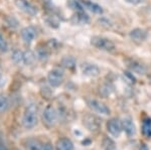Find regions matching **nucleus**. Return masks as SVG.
Returning <instances> with one entry per match:
<instances>
[{
    "label": "nucleus",
    "mask_w": 151,
    "mask_h": 150,
    "mask_svg": "<svg viewBox=\"0 0 151 150\" xmlns=\"http://www.w3.org/2000/svg\"><path fill=\"white\" fill-rule=\"evenodd\" d=\"M90 43L93 45L94 47L98 48L100 50H104L107 52H112L116 50V45L110 38L105 37L101 35H94L91 37Z\"/></svg>",
    "instance_id": "1"
},
{
    "label": "nucleus",
    "mask_w": 151,
    "mask_h": 150,
    "mask_svg": "<svg viewBox=\"0 0 151 150\" xmlns=\"http://www.w3.org/2000/svg\"><path fill=\"white\" fill-rule=\"evenodd\" d=\"M88 106L91 109L93 112L97 113V114L100 115H110L111 114V110L108 106L105 103L101 102L99 100H95V99H91V100H88Z\"/></svg>",
    "instance_id": "2"
},
{
    "label": "nucleus",
    "mask_w": 151,
    "mask_h": 150,
    "mask_svg": "<svg viewBox=\"0 0 151 150\" xmlns=\"http://www.w3.org/2000/svg\"><path fill=\"white\" fill-rule=\"evenodd\" d=\"M107 131L109 134L112 135L113 137L118 138L123 132V126H122V121L119 120L118 118H112L107 122L106 124Z\"/></svg>",
    "instance_id": "3"
},
{
    "label": "nucleus",
    "mask_w": 151,
    "mask_h": 150,
    "mask_svg": "<svg viewBox=\"0 0 151 150\" xmlns=\"http://www.w3.org/2000/svg\"><path fill=\"white\" fill-rule=\"evenodd\" d=\"M14 3H15L16 7L19 10L23 11L24 13L28 14L30 16H35L38 13L37 7L33 5L28 0H14Z\"/></svg>",
    "instance_id": "4"
},
{
    "label": "nucleus",
    "mask_w": 151,
    "mask_h": 150,
    "mask_svg": "<svg viewBox=\"0 0 151 150\" xmlns=\"http://www.w3.org/2000/svg\"><path fill=\"white\" fill-rule=\"evenodd\" d=\"M81 71L83 72V75L87 77H90V78H96L100 75L101 72V70L100 67L95 64H92V62H83L81 65Z\"/></svg>",
    "instance_id": "5"
},
{
    "label": "nucleus",
    "mask_w": 151,
    "mask_h": 150,
    "mask_svg": "<svg viewBox=\"0 0 151 150\" xmlns=\"http://www.w3.org/2000/svg\"><path fill=\"white\" fill-rule=\"evenodd\" d=\"M126 66L129 69V71L131 72H134V74H137V75H144L147 69L142 62H138L136 60L133 59H128L126 60Z\"/></svg>",
    "instance_id": "6"
},
{
    "label": "nucleus",
    "mask_w": 151,
    "mask_h": 150,
    "mask_svg": "<svg viewBox=\"0 0 151 150\" xmlns=\"http://www.w3.org/2000/svg\"><path fill=\"white\" fill-rule=\"evenodd\" d=\"M47 81L52 87H58L64 81V72L60 70H52L47 75Z\"/></svg>",
    "instance_id": "7"
},
{
    "label": "nucleus",
    "mask_w": 151,
    "mask_h": 150,
    "mask_svg": "<svg viewBox=\"0 0 151 150\" xmlns=\"http://www.w3.org/2000/svg\"><path fill=\"white\" fill-rule=\"evenodd\" d=\"M20 36L22 38L23 42L29 45L36 37V29L33 26H26L23 27L20 31Z\"/></svg>",
    "instance_id": "8"
},
{
    "label": "nucleus",
    "mask_w": 151,
    "mask_h": 150,
    "mask_svg": "<svg viewBox=\"0 0 151 150\" xmlns=\"http://www.w3.org/2000/svg\"><path fill=\"white\" fill-rule=\"evenodd\" d=\"M129 37H130L134 42L141 43L147 39L148 32H147V30L143 29V28L136 27V28H133V29L129 32Z\"/></svg>",
    "instance_id": "9"
},
{
    "label": "nucleus",
    "mask_w": 151,
    "mask_h": 150,
    "mask_svg": "<svg viewBox=\"0 0 151 150\" xmlns=\"http://www.w3.org/2000/svg\"><path fill=\"white\" fill-rule=\"evenodd\" d=\"M90 16L85 12V10L81 11H75V13L73 14L70 21L73 24H77V25H85V24L90 23Z\"/></svg>",
    "instance_id": "10"
},
{
    "label": "nucleus",
    "mask_w": 151,
    "mask_h": 150,
    "mask_svg": "<svg viewBox=\"0 0 151 150\" xmlns=\"http://www.w3.org/2000/svg\"><path fill=\"white\" fill-rule=\"evenodd\" d=\"M80 1H81L85 10H88L94 14H99V15L103 14L104 9H103V7L101 5H99V4L95 3V2H92V1H89V0H80Z\"/></svg>",
    "instance_id": "11"
},
{
    "label": "nucleus",
    "mask_w": 151,
    "mask_h": 150,
    "mask_svg": "<svg viewBox=\"0 0 151 150\" xmlns=\"http://www.w3.org/2000/svg\"><path fill=\"white\" fill-rule=\"evenodd\" d=\"M122 126H123V131H125L128 136H133L136 133V127L132 118L130 117L124 118L122 120Z\"/></svg>",
    "instance_id": "12"
},
{
    "label": "nucleus",
    "mask_w": 151,
    "mask_h": 150,
    "mask_svg": "<svg viewBox=\"0 0 151 150\" xmlns=\"http://www.w3.org/2000/svg\"><path fill=\"white\" fill-rule=\"evenodd\" d=\"M11 60L17 66H22L25 64V55L19 50H14L11 54Z\"/></svg>",
    "instance_id": "13"
},
{
    "label": "nucleus",
    "mask_w": 151,
    "mask_h": 150,
    "mask_svg": "<svg viewBox=\"0 0 151 150\" xmlns=\"http://www.w3.org/2000/svg\"><path fill=\"white\" fill-rule=\"evenodd\" d=\"M141 131L145 138H151V118L146 117L142 121V126H141Z\"/></svg>",
    "instance_id": "14"
},
{
    "label": "nucleus",
    "mask_w": 151,
    "mask_h": 150,
    "mask_svg": "<svg viewBox=\"0 0 151 150\" xmlns=\"http://www.w3.org/2000/svg\"><path fill=\"white\" fill-rule=\"evenodd\" d=\"M35 57H36V59L40 60V62H47L48 60V57H50V50L45 47H38L36 48Z\"/></svg>",
    "instance_id": "15"
},
{
    "label": "nucleus",
    "mask_w": 151,
    "mask_h": 150,
    "mask_svg": "<svg viewBox=\"0 0 151 150\" xmlns=\"http://www.w3.org/2000/svg\"><path fill=\"white\" fill-rule=\"evenodd\" d=\"M62 65L63 67H67L69 70H73L76 67V65H77V62H76V59L72 55H65V57H63L62 60Z\"/></svg>",
    "instance_id": "16"
},
{
    "label": "nucleus",
    "mask_w": 151,
    "mask_h": 150,
    "mask_svg": "<svg viewBox=\"0 0 151 150\" xmlns=\"http://www.w3.org/2000/svg\"><path fill=\"white\" fill-rule=\"evenodd\" d=\"M45 21L47 23L48 26H50V27L58 28V26H60V20H58V18L55 15H53V14H50V15L45 16Z\"/></svg>",
    "instance_id": "17"
},
{
    "label": "nucleus",
    "mask_w": 151,
    "mask_h": 150,
    "mask_svg": "<svg viewBox=\"0 0 151 150\" xmlns=\"http://www.w3.org/2000/svg\"><path fill=\"white\" fill-rule=\"evenodd\" d=\"M26 120H27V123L29 125H33L35 123L36 111L33 106H31V107L28 108V111H27V113H26Z\"/></svg>",
    "instance_id": "18"
},
{
    "label": "nucleus",
    "mask_w": 151,
    "mask_h": 150,
    "mask_svg": "<svg viewBox=\"0 0 151 150\" xmlns=\"http://www.w3.org/2000/svg\"><path fill=\"white\" fill-rule=\"evenodd\" d=\"M67 4H68V6H69V8H70L72 10H74V11L85 10L80 0H69Z\"/></svg>",
    "instance_id": "19"
},
{
    "label": "nucleus",
    "mask_w": 151,
    "mask_h": 150,
    "mask_svg": "<svg viewBox=\"0 0 151 150\" xmlns=\"http://www.w3.org/2000/svg\"><path fill=\"white\" fill-rule=\"evenodd\" d=\"M58 149L60 150H75L74 145L68 139H63L58 143Z\"/></svg>",
    "instance_id": "20"
},
{
    "label": "nucleus",
    "mask_w": 151,
    "mask_h": 150,
    "mask_svg": "<svg viewBox=\"0 0 151 150\" xmlns=\"http://www.w3.org/2000/svg\"><path fill=\"white\" fill-rule=\"evenodd\" d=\"M45 120L50 121V122H52V120H55V110H53L52 107L48 106V107L45 109Z\"/></svg>",
    "instance_id": "21"
},
{
    "label": "nucleus",
    "mask_w": 151,
    "mask_h": 150,
    "mask_svg": "<svg viewBox=\"0 0 151 150\" xmlns=\"http://www.w3.org/2000/svg\"><path fill=\"white\" fill-rule=\"evenodd\" d=\"M5 21H6L7 25H8L10 28H12V29H15V28H17L18 25H19L18 20L15 17H13V16H8V17H6Z\"/></svg>",
    "instance_id": "22"
},
{
    "label": "nucleus",
    "mask_w": 151,
    "mask_h": 150,
    "mask_svg": "<svg viewBox=\"0 0 151 150\" xmlns=\"http://www.w3.org/2000/svg\"><path fill=\"white\" fill-rule=\"evenodd\" d=\"M8 50V43H7L5 37L0 32V52H6Z\"/></svg>",
    "instance_id": "23"
},
{
    "label": "nucleus",
    "mask_w": 151,
    "mask_h": 150,
    "mask_svg": "<svg viewBox=\"0 0 151 150\" xmlns=\"http://www.w3.org/2000/svg\"><path fill=\"white\" fill-rule=\"evenodd\" d=\"M139 150H149V148H148V146L146 145L145 143H141L140 144V147H139Z\"/></svg>",
    "instance_id": "24"
},
{
    "label": "nucleus",
    "mask_w": 151,
    "mask_h": 150,
    "mask_svg": "<svg viewBox=\"0 0 151 150\" xmlns=\"http://www.w3.org/2000/svg\"><path fill=\"white\" fill-rule=\"evenodd\" d=\"M126 1L130 2V3H133V4H138V3H141L143 0H126Z\"/></svg>",
    "instance_id": "25"
}]
</instances>
